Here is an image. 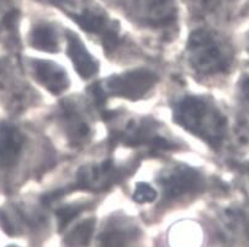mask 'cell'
<instances>
[{"mask_svg":"<svg viewBox=\"0 0 249 247\" xmlns=\"http://www.w3.org/2000/svg\"><path fill=\"white\" fill-rule=\"evenodd\" d=\"M74 18L78 24L88 32H99L106 31V16L103 14L95 13L93 10H84L83 13L74 15Z\"/></svg>","mask_w":249,"mask_h":247,"instance_id":"8fae6325","label":"cell"},{"mask_svg":"<svg viewBox=\"0 0 249 247\" xmlns=\"http://www.w3.org/2000/svg\"><path fill=\"white\" fill-rule=\"evenodd\" d=\"M189 59L201 74L225 73L233 62V50L222 37L206 30L194 31L188 42Z\"/></svg>","mask_w":249,"mask_h":247,"instance_id":"7a4b0ae2","label":"cell"},{"mask_svg":"<svg viewBox=\"0 0 249 247\" xmlns=\"http://www.w3.org/2000/svg\"><path fill=\"white\" fill-rule=\"evenodd\" d=\"M164 188L165 197L169 199L180 197L185 193L195 191L201 184V175L190 167H178L165 175L160 181Z\"/></svg>","mask_w":249,"mask_h":247,"instance_id":"277c9868","label":"cell"},{"mask_svg":"<svg viewBox=\"0 0 249 247\" xmlns=\"http://www.w3.org/2000/svg\"><path fill=\"white\" fill-rule=\"evenodd\" d=\"M241 99L244 107L249 112V78H246L241 82Z\"/></svg>","mask_w":249,"mask_h":247,"instance_id":"9a60e30c","label":"cell"},{"mask_svg":"<svg viewBox=\"0 0 249 247\" xmlns=\"http://www.w3.org/2000/svg\"><path fill=\"white\" fill-rule=\"evenodd\" d=\"M83 211L82 205H67V207L61 208L57 212V216H58L59 229L63 230L67 225L74 218H77Z\"/></svg>","mask_w":249,"mask_h":247,"instance_id":"4fadbf2b","label":"cell"},{"mask_svg":"<svg viewBox=\"0 0 249 247\" xmlns=\"http://www.w3.org/2000/svg\"><path fill=\"white\" fill-rule=\"evenodd\" d=\"M175 119L184 128L217 147L225 137L226 121L212 105L200 98H185L175 106Z\"/></svg>","mask_w":249,"mask_h":247,"instance_id":"6da1fadb","label":"cell"},{"mask_svg":"<svg viewBox=\"0 0 249 247\" xmlns=\"http://www.w3.org/2000/svg\"><path fill=\"white\" fill-rule=\"evenodd\" d=\"M127 244V236L120 230H106L99 237V247H124Z\"/></svg>","mask_w":249,"mask_h":247,"instance_id":"7c38bea8","label":"cell"},{"mask_svg":"<svg viewBox=\"0 0 249 247\" xmlns=\"http://www.w3.org/2000/svg\"><path fill=\"white\" fill-rule=\"evenodd\" d=\"M216 1H217V0H189V3H190L194 8L200 9V10L212 8L213 4H216Z\"/></svg>","mask_w":249,"mask_h":247,"instance_id":"2e32d148","label":"cell"},{"mask_svg":"<svg viewBox=\"0 0 249 247\" xmlns=\"http://www.w3.org/2000/svg\"><path fill=\"white\" fill-rule=\"evenodd\" d=\"M24 138L15 127L0 124V167H13L20 158Z\"/></svg>","mask_w":249,"mask_h":247,"instance_id":"8992f818","label":"cell"},{"mask_svg":"<svg viewBox=\"0 0 249 247\" xmlns=\"http://www.w3.org/2000/svg\"><path fill=\"white\" fill-rule=\"evenodd\" d=\"M95 229V220L88 219L83 223L78 224L72 231L64 237V246L66 247H87L90 244Z\"/></svg>","mask_w":249,"mask_h":247,"instance_id":"9c48e42d","label":"cell"},{"mask_svg":"<svg viewBox=\"0 0 249 247\" xmlns=\"http://www.w3.org/2000/svg\"><path fill=\"white\" fill-rule=\"evenodd\" d=\"M67 38H68V54L72 59L73 66H75L80 77L89 79L98 71V63L77 36L69 33L67 34Z\"/></svg>","mask_w":249,"mask_h":247,"instance_id":"ba28073f","label":"cell"},{"mask_svg":"<svg viewBox=\"0 0 249 247\" xmlns=\"http://www.w3.org/2000/svg\"><path fill=\"white\" fill-rule=\"evenodd\" d=\"M34 69L36 79L52 94H61L68 87L69 80L66 71L53 62L36 61Z\"/></svg>","mask_w":249,"mask_h":247,"instance_id":"52a82bcc","label":"cell"},{"mask_svg":"<svg viewBox=\"0 0 249 247\" xmlns=\"http://www.w3.org/2000/svg\"><path fill=\"white\" fill-rule=\"evenodd\" d=\"M157 80L158 77L153 71L137 69L110 78L106 82V90L114 96L128 100H140L154 86Z\"/></svg>","mask_w":249,"mask_h":247,"instance_id":"3957f363","label":"cell"},{"mask_svg":"<svg viewBox=\"0 0 249 247\" xmlns=\"http://www.w3.org/2000/svg\"><path fill=\"white\" fill-rule=\"evenodd\" d=\"M157 198V192L154 191V188H152L148 183H143V182H140L137 183L135 189V193H133V199L137 203H148L153 202Z\"/></svg>","mask_w":249,"mask_h":247,"instance_id":"5bb4252c","label":"cell"},{"mask_svg":"<svg viewBox=\"0 0 249 247\" xmlns=\"http://www.w3.org/2000/svg\"><path fill=\"white\" fill-rule=\"evenodd\" d=\"M31 45L45 52H56L58 49L56 31L48 25H37L31 33Z\"/></svg>","mask_w":249,"mask_h":247,"instance_id":"30bf717a","label":"cell"},{"mask_svg":"<svg viewBox=\"0 0 249 247\" xmlns=\"http://www.w3.org/2000/svg\"><path fill=\"white\" fill-rule=\"evenodd\" d=\"M137 15L153 26H165L174 21V0H133Z\"/></svg>","mask_w":249,"mask_h":247,"instance_id":"5b68a950","label":"cell"}]
</instances>
